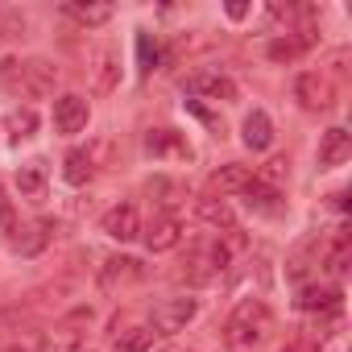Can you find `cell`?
<instances>
[{"label": "cell", "mask_w": 352, "mask_h": 352, "mask_svg": "<svg viewBox=\"0 0 352 352\" xmlns=\"http://www.w3.org/2000/svg\"><path fill=\"white\" fill-rule=\"evenodd\" d=\"M274 336V311L261 298H245L236 302V311L224 323V344L232 352H257L265 340Z\"/></svg>", "instance_id": "1"}, {"label": "cell", "mask_w": 352, "mask_h": 352, "mask_svg": "<svg viewBox=\"0 0 352 352\" xmlns=\"http://www.w3.org/2000/svg\"><path fill=\"white\" fill-rule=\"evenodd\" d=\"M58 83L54 63L46 58H5L0 63V87H9L21 100H46Z\"/></svg>", "instance_id": "2"}, {"label": "cell", "mask_w": 352, "mask_h": 352, "mask_svg": "<svg viewBox=\"0 0 352 352\" xmlns=\"http://www.w3.org/2000/svg\"><path fill=\"white\" fill-rule=\"evenodd\" d=\"M228 245L224 241H204V245H195L191 253H187V261H183V282H191V286H208V282H216L220 274H224V265H228Z\"/></svg>", "instance_id": "3"}, {"label": "cell", "mask_w": 352, "mask_h": 352, "mask_svg": "<svg viewBox=\"0 0 352 352\" xmlns=\"http://www.w3.org/2000/svg\"><path fill=\"white\" fill-rule=\"evenodd\" d=\"M195 311H199V302H195L191 294L162 298V302L153 307V315H149V327H153L157 336H179V331L195 319Z\"/></svg>", "instance_id": "4"}, {"label": "cell", "mask_w": 352, "mask_h": 352, "mask_svg": "<svg viewBox=\"0 0 352 352\" xmlns=\"http://www.w3.org/2000/svg\"><path fill=\"white\" fill-rule=\"evenodd\" d=\"M294 100L307 112H327V108H336V83L323 71H302L294 79Z\"/></svg>", "instance_id": "5"}, {"label": "cell", "mask_w": 352, "mask_h": 352, "mask_svg": "<svg viewBox=\"0 0 352 352\" xmlns=\"http://www.w3.org/2000/svg\"><path fill=\"white\" fill-rule=\"evenodd\" d=\"M141 236H145V249H149V253H170V249L183 245V220L174 216V212H157V216L141 228Z\"/></svg>", "instance_id": "6"}, {"label": "cell", "mask_w": 352, "mask_h": 352, "mask_svg": "<svg viewBox=\"0 0 352 352\" xmlns=\"http://www.w3.org/2000/svg\"><path fill=\"white\" fill-rule=\"evenodd\" d=\"M91 327V311L87 307H75L71 315H63L58 323H54V336H50V348L54 352H79L83 348V331Z\"/></svg>", "instance_id": "7"}, {"label": "cell", "mask_w": 352, "mask_h": 352, "mask_svg": "<svg viewBox=\"0 0 352 352\" xmlns=\"http://www.w3.org/2000/svg\"><path fill=\"white\" fill-rule=\"evenodd\" d=\"M100 232H104V236H112V241H120V245L137 241V236H141L137 208H133V204H116V208H108V212H104V220H100Z\"/></svg>", "instance_id": "8"}, {"label": "cell", "mask_w": 352, "mask_h": 352, "mask_svg": "<svg viewBox=\"0 0 352 352\" xmlns=\"http://www.w3.org/2000/svg\"><path fill=\"white\" fill-rule=\"evenodd\" d=\"M141 278H145V265L137 257H108L100 265V290H108V294H116L120 286H133Z\"/></svg>", "instance_id": "9"}, {"label": "cell", "mask_w": 352, "mask_h": 352, "mask_svg": "<svg viewBox=\"0 0 352 352\" xmlns=\"http://www.w3.org/2000/svg\"><path fill=\"white\" fill-rule=\"evenodd\" d=\"M87 116H91V108H87V100L83 96H75V91H67V96H58L54 100V129L58 133H83L87 129Z\"/></svg>", "instance_id": "10"}, {"label": "cell", "mask_w": 352, "mask_h": 352, "mask_svg": "<svg viewBox=\"0 0 352 352\" xmlns=\"http://www.w3.org/2000/svg\"><path fill=\"white\" fill-rule=\"evenodd\" d=\"M145 149L162 162H191V145L183 133H174V129H149L145 137Z\"/></svg>", "instance_id": "11"}, {"label": "cell", "mask_w": 352, "mask_h": 352, "mask_svg": "<svg viewBox=\"0 0 352 352\" xmlns=\"http://www.w3.org/2000/svg\"><path fill=\"white\" fill-rule=\"evenodd\" d=\"M187 91L191 96H199V100H224V104H232L236 100V83L228 79V75H220V71H204V75H191L187 79Z\"/></svg>", "instance_id": "12"}, {"label": "cell", "mask_w": 352, "mask_h": 352, "mask_svg": "<svg viewBox=\"0 0 352 352\" xmlns=\"http://www.w3.org/2000/svg\"><path fill=\"white\" fill-rule=\"evenodd\" d=\"M253 183V170L249 166H241V162H228V166H220V170H212V179H208V187H212V195H245V187Z\"/></svg>", "instance_id": "13"}, {"label": "cell", "mask_w": 352, "mask_h": 352, "mask_svg": "<svg viewBox=\"0 0 352 352\" xmlns=\"http://www.w3.org/2000/svg\"><path fill=\"white\" fill-rule=\"evenodd\" d=\"M46 183H50V174H46V162H42V157L17 166V191H21V199L42 204V199H46Z\"/></svg>", "instance_id": "14"}, {"label": "cell", "mask_w": 352, "mask_h": 352, "mask_svg": "<svg viewBox=\"0 0 352 352\" xmlns=\"http://www.w3.org/2000/svg\"><path fill=\"white\" fill-rule=\"evenodd\" d=\"M352 157V137L348 129H327L319 137V170H336Z\"/></svg>", "instance_id": "15"}, {"label": "cell", "mask_w": 352, "mask_h": 352, "mask_svg": "<svg viewBox=\"0 0 352 352\" xmlns=\"http://www.w3.org/2000/svg\"><path fill=\"white\" fill-rule=\"evenodd\" d=\"M241 141H245L253 153L270 149V145H274V120H270V112L253 108V112L245 116V124H241Z\"/></svg>", "instance_id": "16"}, {"label": "cell", "mask_w": 352, "mask_h": 352, "mask_svg": "<svg viewBox=\"0 0 352 352\" xmlns=\"http://www.w3.org/2000/svg\"><path fill=\"white\" fill-rule=\"evenodd\" d=\"M195 216L204 220V224H212L216 232L224 228V232H236V216H232V208H228V199H216V195H204L199 204H195Z\"/></svg>", "instance_id": "17"}, {"label": "cell", "mask_w": 352, "mask_h": 352, "mask_svg": "<svg viewBox=\"0 0 352 352\" xmlns=\"http://www.w3.org/2000/svg\"><path fill=\"white\" fill-rule=\"evenodd\" d=\"M245 204H249L257 216H282V208H286L282 195H278V187H265V183H257V179L245 187Z\"/></svg>", "instance_id": "18"}, {"label": "cell", "mask_w": 352, "mask_h": 352, "mask_svg": "<svg viewBox=\"0 0 352 352\" xmlns=\"http://www.w3.org/2000/svg\"><path fill=\"white\" fill-rule=\"evenodd\" d=\"M91 174H96V157L87 149H71L67 162H63V179L71 187H83V183H91Z\"/></svg>", "instance_id": "19"}, {"label": "cell", "mask_w": 352, "mask_h": 352, "mask_svg": "<svg viewBox=\"0 0 352 352\" xmlns=\"http://www.w3.org/2000/svg\"><path fill=\"white\" fill-rule=\"evenodd\" d=\"M50 236H54V224H50V220H34V224L25 228V236H13V249L25 253V257H34V253H42V249L50 245Z\"/></svg>", "instance_id": "20"}, {"label": "cell", "mask_w": 352, "mask_h": 352, "mask_svg": "<svg viewBox=\"0 0 352 352\" xmlns=\"http://www.w3.org/2000/svg\"><path fill=\"white\" fill-rule=\"evenodd\" d=\"M298 307L302 311H336L340 307V286H302Z\"/></svg>", "instance_id": "21"}, {"label": "cell", "mask_w": 352, "mask_h": 352, "mask_svg": "<svg viewBox=\"0 0 352 352\" xmlns=\"http://www.w3.org/2000/svg\"><path fill=\"white\" fill-rule=\"evenodd\" d=\"M5 129H9V141H30L38 133V112L34 108H13L5 116Z\"/></svg>", "instance_id": "22"}, {"label": "cell", "mask_w": 352, "mask_h": 352, "mask_svg": "<svg viewBox=\"0 0 352 352\" xmlns=\"http://www.w3.org/2000/svg\"><path fill=\"white\" fill-rule=\"evenodd\" d=\"M25 30H30V17H25L21 9L0 5V46H5V42H17V38H25Z\"/></svg>", "instance_id": "23"}, {"label": "cell", "mask_w": 352, "mask_h": 352, "mask_svg": "<svg viewBox=\"0 0 352 352\" xmlns=\"http://www.w3.org/2000/svg\"><path fill=\"white\" fill-rule=\"evenodd\" d=\"M149 348H153V327H129L112 344V352H149Z\"/></svg>", "instance_id": "24"}, {"label": "cell", "mask_w": 352, "mask_h": 352, "mask_svg": "<svg viewBox=\"0 0 352 352\" xmlns=\"http://www.w3.org/2000/svg\"><path fill=\"white\" fill-rule=\"evenodd\" d=\"M63 13L75 17L79 25H104V21H112V5H67Z\"/></svg>", "instance_id": "25"}, {"label": "cell", "mask_w": 352, "mask_h": 352, "mask_svg": "<svg viewBox=\"0 0 352 352\" xmlns=\"http://www.w3.org/2000/svg\"><path fill=\"white\" fill-rule=\"evenodd\" d=\"M257 183H265V187H278L282 179H290V162L286 157H270L265 166H261V174H253Z\"/></svg>", "instance_id": "26"}, {"label": "cell", "mask_w": 352, "mask_h": 352, "mask_svg": "<svg viewBox=\"0 0 352 352\" xmlns=\"http://www.w3.org/2000/svg\"><path fill=\"white\" fill-rule=\"evenodd\" d=\"M116 71H120V67H116V54H112V50H104V54H100V71H96V91H100V96H104V91H112Z\"/></svg>", "instance_id": "27"}, {"label": "cell", "mask_w": 352, "mask_h": 352, "mask_svg": "<svg viewBox=\"0 0 352 352\" xmlns=\"http://www.w3.org/2000/svg\"><path fill=\"white\" fill-rule=\"evenodd\" d=\"M0 236H17V208H13L5 183H0Z\"/></svg>", "instance_id": "28"}, {"label": "cell", "mask_w": 352, "mask_h": 352, "mask_svg": "<svg viewBox=\"0 0 352 352\" xmlns=\"http://www.w3.org/2000/svg\"><path fill=\"white\" fill-rule=\"evenodd\" d=\"M137 54H141V75H149L153 63H157V42H153L149 34H141V38H137Z\"/></svg>", "instance_id": "29"}, {"label": "cell", "mask_w": 352, "mask_h": 352, "mask_svg": "<svg viewBox=\"0 0 352 352\" xmlns=\"http://www.w3.org/2000/svg\"><path fill=\"white\" fill-rule=\"evenodd\" d=\"M282 352H319V344H315V340H307V336H298V340H290Z\"/></svg>", "instance_id": "30"}, {"label": "cell", "mask_w": 352, "mask_h": 352, "mask_svg": "<svg viewBox=\"0 0 352 352\" xmlns=\"http://www.w3.org/2000/svg\"><path fill=\"white\" fill-rule=\"evenodd\" d=\"M245 13H249V5H228V17H232V21H241Z\"/></svg>", "instance_id": "31"}, {"label": "cell", "mask_w": 352, "mask_h": 352, "mask_svg": "<svg viewBox=\"0 0 352 352\" xmlns=\"http://www.w3.org/2000/svg\"><path fill=\"white\" fill-rule=\"evenodd\" d=\"M5 352H25V348H5Z\"/></svg>", "instance_id": "32"}]
</instances>
